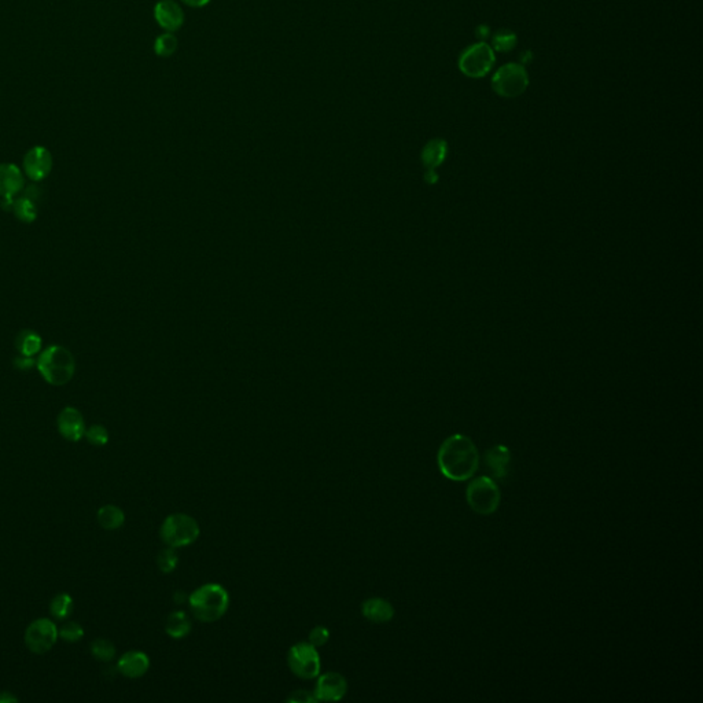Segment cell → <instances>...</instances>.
Returning <instances> with one entry per match:
<instances>
[{
	"label": "cell",
	"instance_id": "obj_30",
	"mask_svg": "<svg viewBox=\"0 0 703 703\" xmlns=\"http://www.w3.org/2000/svg\"><path fill=\"white\" fill-rule=\"evenodd\" d=\"M330 640V632L324 626H316L309 632V643L315 647H321Z\"/></svg>",
	"mask_w": 703,
	"mask_h": 703
},
{
	"label": "cell",
	"instance_id": "obj_12",
	"mask_svg": "<svg viewBox=\"0 0 703 703\" xmlns=\"http://www.w3.org/2000/svg\"><path fill=\"white\" fill-rule=\"evenodd\" d=\"M57 426L61 436L67 441L77 443L86 434V424L82 412L73 406H66L57 419Z\"/></svg>",
	"mask_w": 703,
	"mask_h": 703
},
{
	"label": "cell",
	"instance_id": "obj_21",
	"mask_svg": "<svg viewBox=\"0 0 703 703\" xmlns=\"http://www.w3.org/2000/svg\"><path fill=\"white\" fill-rule=\"evenodd\" d=\"M445 154H447V143L441 139H436L427 143L426 148L424 149L422 158L427 167H438L444 161Z\"/></svg>",
	"mask_w": 703,
	"mask_h": 703
},
{
	"label": "cell",
	"instance_id": "obj_11",
	"mask_svg": "<svg viewBox=\"0 0 703 703\" xmlns=\"http://www.w3.org/2000/svg\"><path fill=\"white\" fill-rule=\"evenodd\" d=\"M348 692V682L337 672H327L319 676L316 687L314 690L316 701L336 702L341 701Z\"/></svg>",
	"mask_w": 703,
	"mask_h": 703
},
{
	"label": "cell",
	"instance_id": "obj_26",
	"mask_svg": "<svg viewBox=\"0 0 703 703\" xmlns=\"http://www.w3.org/2000/svg\"><path fill=\"white\" fill-rule=\"evenodd\" d=\"M91 654L98 660L110 662L116 657V647L107 639H95L91 644Z\"/></svg>",
	"mask_w": 703,
	"mask_h": 703
},
{
	"label": "cell",
	"instance_id": "obj_23",
	"mask_svg": "<svg viewBox=\"0 0 703 703\" xmlns=\"http://www.w3.org/2000/svg\"><path fill=\"white\" fill-rule=\"evenodd\" d=\"M518 38L510 29H500L492 38V48L497 52H509L516 45Z\"/></svg>",
	"mask_w": 703,
	"mask_h": 703
},
{
	"label": "cell",
	"instance_id": "obj_35",
	"mask_svg": "<svg viewBox=\"0 0 703 703\" xmlns=\"http://www.w3.org/2000/svg\"><path fill=\"white\" fill-rule=\"evenodd\" d=\"M17 701H18V699H17V698H14L10 692H6V691H4V692H1V694H0V703H11L17 702Z\"/></svg>",
	"mask_w": 703,
	"mask_h": 703
},
{
	"label": "cell",
	"instance_id": "obj_2",
	"mask_svg": "<svg viewBox=\"0 0 703 703\" xmlns=\"http://www.w3.org/2000/svg\"><path fill=\"white\" fill-rule=\"evenodd\" d=\"M192 616L201 622H214L227 613L230 606L228 591L220 585L209 582L192 591L189 597Z\"/></svg>",
	"mask_w": 703,
	"mask_h": 703
},
{
	"label": "cell",
	"instance_id": "obj_28",
	"mask_svg": "<svg viewBox=\"0 0 703 703\" xmlns=\"http://www.w3.org/2000/svg\"><path fill=\"white\" fill-rule=\"evenodd\" d=\"M58 635L65 641L76 643V641H80L83 639L84 629L77 622H66L64 626L58 631Z\"/></svg>",
	"mask_w": 703,
	"mask_h": 703
},
{
	"label": "cell",
	"instance_id": "obj_32",
	"mask_svg": "<svg viewBox=\"0 0 703 703\" xmlns=\"http://www.w3.org/2000/svg\"><path fill=\"white\" fill-rule=\"evenodd\" d=\"M35 364H36V362H35V360H33L32 358L22 356V355H20L18 358H16V359H14V365H16V368L22 370V371H28V370H31Z\"/></svg>",
	"mask_w": 703,
	"mask_h": 703
},
{
	"label": "cell",
	"instance_id": "obj_33",
	"mask_svg": "<svg viewBox=\"0 0 703 703\" xmlns=\"http://www.w3.org/2000/svg\"><path fill=\"white\" fill-rule=\"evenodd\" d=\"M475 32H477V38L481 40H485L487 38H489L490 29L488 25H480Z\"/></svg>",
	"mask_w": 703,
	"mask_h": 703
},
{
	"label": "cell",
	"instance_id": "obj_20",
	"mask_svg": "<svg viewBox=\"0 0 703 703\" xmlns=\"http://www.w3.org/2000/svg\"><path fill=\"white\" fill-rule=\"evenodd\" d=\"M96 516H98L99 525L106 531H117L126 522L124 511L121 509H118L117 506H113V504H107V506H104L102 509H99Z\"/></svg>",
	"mask_w": 703,
	"mask_h": 703
},
{
	"label": "cell",
	"instance_id": "obj_3",
	"mask_svg": "<svg viewBox=\"0 0 703 703\" xmlns=\"http://www.w3.org/2000/svg\"><path fill=\"white\" fill-rule=\"evenodd\" d=\"M36 367L45 382L64 386L72 381L76 372V360L64 346L51 345L40 353Z\"/></svg>",
	"mask_w": 703,
	"mask_h": 703
},
{
	"label": "cell",
	"instance_id": "obj_29",
	"mask_svg": "<svg viewBox=\"0 0 703 703\" xmlns=\"http://www.w3.org/2000/svg\"><path fill=\"white\" fill-rule=\"evenodd\" d=\"M84 436L92 445H96V447H104L109 441V433H107L105 426H102V425H94V426L89 427L88 430H86Z\"/></svg>",
	"mask_w": 703,
	"mask_h": 703
},
{
	"label": "cell",
	"instance_id": "obj_1",
	"mask_svg": "<svg viewBox=\"0 0 703 703\" xmlns=\"http://www.w3.org/2000/svg\"><path fill=\"white\" fill-rule=\"evenodd\" d=\"M480 452L465 434H453L444 440L437 452L440 472L450 481L465 482L480 469Z\"/></svg>",
	"mask_w": 703,
	"mask_h": 703
},
{
	"label": "cell",
	"instance_id": "obj_14",
	"mask_svg": "<svg viewBox=\"0 0 703 703\" xmlns=\"http://www.w3.org/2000/svg\"><path fill=\"white\" fill-rule=\"evenodd\" d=\"M485 466L493 480H504L510 471L511 455L510 449L504 445H494L489 448L484 455Z\"/></svg>",
	"mask_w": 703,
	"mask_h": 703
},
{
	"label": "cell",
	"instance_id": "obj_5",
	"mask_svg": "<svg viewBox=\"0 0 703 703\" xmlns=\"http://www.w3.org/2000/svg\"><path fill=\"white\" fill-rule=\"evenodd\" d=\"M199 532V525L192 516L176 512L165 518L160 529V536L168 547L182 548L196 541Z\"/></svg>",
	"mask_w": 703,
	"mask_h": 703
},
{
	"label": "cell",
	"instance_id": "obj_19",
	"mask_svg": "<svg viewBox=\"0 0 703 703\" xmlns=\"http://www.w3.org/2000/svg\"><path fill=\"white\" fill-rule=\"evenodd\" d=\"M16 348L22 356L33 358L42 349V338L36 331L22 330L16 338Z\"/></svg>",
	"mask_w": 703,
	"mask_h": 703
},
{
	"label": "cell",
	"instance_id": "obj_9",
	"mask_svg": "<svg viewBox=\"0 0 703 703\" xmlns=\"http://www.w3.org/2000/svg\"><path fill=\"white\" fill-rule=\"evenodd\" d=\"M58 636V629L51 619L39 618L26 628L25 644L29 651L35 654H44L54 647Z\"/></svg>",
	"mask_w": 703,
	"mask_h": 703
},
{
	"label": "cell",
	"instance_id": "obj_27",
	"mask_svg": "<svg viewBox=\"0 0 703 703\" xmlns=\"http://www.w3.org/2000/svg\"><path fill=\"white\" fill-rule=\"evenodd\" d=\"M177 560H179V556H177V553H176V548H172V547H167L165 550H162L160 554H158V558H157V565H158V569L165 573V575H170L172 573L176 566H177Z\"/></svg>",
	"mask_w": 703,
	"mask_h": 703
},
{
	"label": "cell",
	"instance_id": "obj_34",
	"mask_svg": "<svg viewBox=\"0 0 703 703\" xmlns=\"http://www.w3.org/2000/svg\"><path fill=\"white\" fill-rule=\"evenodd\" d=\"M182 1L190 7H194V9H201V7H205L211 3V0H182Z\"/></svg>",
	"mask_w": 703,
	"mask_h": 703
},
{
	"label": "cell",
	"instance_id": "obj_7",
	"mask_svg": "<svg viewBox=\"0 0 703 703\" xmlns=\"http://www.w3.org/2000/svg\"><path fill=\"white\" fill-rule=\"evenodd\" d=\"M287 663L290 670L299 679L311 680L318 677L321 669L318 647L309 641H299L290 647Z\"/></svg>",
	"mask_w": 703,
	"mask_h": 703
},
{
	"label": "cell",
	"instance_id": "obj_24",
	"mask_svg": "<svg viewBox=\"0 0 703 703\" xmlns=\"http://www.w3.org/2000/svg\"><path fill=\"white\" fill-rule=\"evenodd\" d=\"M177 44V38L173 33H162L154 42V52L161 58H170L176 52Z\"/></svg>",
	"mask_w": 703,
	"mask_h": 703
},
{
	"label": "cell",
	"instance_id": "obj_8",
	"mask_svg": "<svg viewBox=\"0 0 703 703\" xmlns=\"http://www.w3.org/2000/svg\"><path fill=\"white\" fill-rule=\"evenodd\" d=\"M496 62L493 48L484 42L471 44L459 57V69L460 72L471 77L481 79L487 76L492 70Z\"/></svg>",
	"mask_w": 703,
	"mask_h": 703
},
{
	"label": "cell",
	"instance_id": "obj_22",
	"mask_svg": "<svg viewBox=\"0 0 703 703\" xmlns=\"http://www.w3.org/2000/svg\"><path fill=\"white\" fill-rule=\"evenodd\" d=\"M11 212L16 214V217L20 221L29 224V223H33L38 217V206H36L35 201H32L26 196H22L18 199H14Z\"/></svg>",
	"mask_w": 703,
	"mask_h": 703
},
{
	"label": "cell",
	"instance_id": "obj_17",
	"mask_svg": "<svg viewBox=\"0 0 703 703\" xmlns=\"http://www.w3.org/2000/svg\"><path fill=\"white\" fill-rule=\"evenodd\" d=\"M362 613L371 622L384 624L394 617V607L386 599L371 597L362 603Z\"/></svg>",
	"mask_w": 703,
	"mask_h": 703
},
{
	"label": "cell",
	"instance_id": "obj_13",
	"mask_svg": "<svg viewBox=\"0 0 703 703\" xmlns=\"http://www.w3.org/2000/svg\"><path fill=\"white\" fill-rule=\"evenodd\" d=\"M154 20L167 32H176L184 22V13L175 0H160L154 6Z\"/></svg>",
	"mask_w": 703,
	"mask_h": 703
},
{
	"label": "cell",
	"instance_id": "obj_15",
	"mask_svg": "<svg viewBox=\"0 0 703 703\" xmlns=\"http://www.w3.org/2000/svg\"><path fill=\"white\" fill-rule=\"evenodd\" d=\"M149 668V657L142 651H128L117 663V670L128 679H139L145 676Z\"/></svg>",
	"mask_w": 703,
	"mask_h": 703
},
{
	"label": "cell",
	"instance_id": "obj_6",
	"mask_svg": "<svg viewBox=\"0 0 703 703\" xmlns=\"http://www.w3.org/2000/svg\"><path fill=\"white\" fill-rule=\"evenodd\" d=\"M529 86V74L524 65H503L492 77L493 91L503 98H516Z\"/></svg>",
	"mask_w": 703,
	"mask_h": 703
},
{
	"label": "cell",
	"instance_id": "obj_18",
	"mask_svg": "<svg viewBox=\"0 0 703 703\" xmlns=\"http://www.w3.org/2000/svg\"><path fill=\"white\" fill-rule=\"evenodd\" d=\"M165 632L172 639H184L192 632V621L184 611H173L167 618Z\"/></svg>",
	"mask_w": 703,
	"mask_h": 703
},
{
	"label": "cell",
	"instance_id": "obj_10",
	"mask_svg": "<svg viewBox=\"0 0 703 703\" xmlns=\"http://www.w3.org/2000/svg\"><path fill=\"white\" fill-rule=\"evenodd\" d=\"M52 155L43 146H35L23 157V171L32 182H42L52 171Z\"/></svg>",
	"mask_w": 703,
	"mask_h": 703
},
{
	"label": "cell",
	"instance_id": "obj_4",
	"mask_svg": "<svg viewBox=\"0 0 703 703\" xmlns=\"http://www.w3.org/2000/svg\"><path fill=\"white\" fill-rule=\"evenodd\" d=\"M466 500L470 509L475 514L489 516L499 510L502 492L493 478L481 475L470 481L466 489Z\"/></svg>",
	"mask_w": 703,
	"mask_h": 703
},
{
	"label": "cell",
	"instance_id": "obj_31",
	"mask_svg": "<svg viewBox=\"0 0 703 703\" xmlns=\"http://www.w3.org/2000/svg\"><path fill=\"white\" fill-rule=\"evenodd\" d=\"M287 701L289 702L311 703L315 702L316 698H315L314 692L306 691V690H299V691H294L293 695H290Z\"/></svg>",
	"mask_w": 703,
	"mask_h": 703
},
{
	"label": "cell",
	"instance_id": "obj_16",
	"mask_svg": "<svg viewBox=\"0 0 703 703\" xmlns=\"http://www.w3.org/2000/svg\"><path fill=\"white\" fill-rule=\"evenodd\" d=\"M23 189L22 172L14 164H0V196L14 198Z\"/></svg>",
	"mask_w": 703,
	"mask_h": 703
},
{
	"label": "cell",
	"instance_id": "obj_25",
	"mask_svg": "<svg viewBox=\"0 0 703 703\" xmlns=\"http://www.w3.org/2000/svg\"><path fill=\"white\" fill-rule=\"evenodd\" d=\"M50 611L51 614L58 619H65L69 617L73 611V599L67 594H60L51 600L50 604Z\"/></svg>",
	"mask_w": 703,
	"mask_h": 703
}]
</instances>
